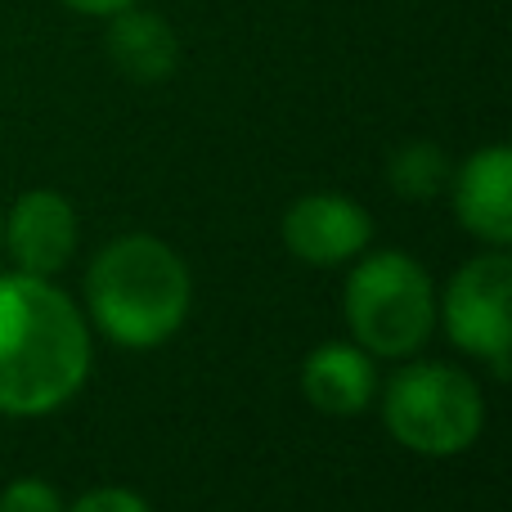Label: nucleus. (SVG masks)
Instances as JSON below:
<instances>
[{
  "label": "nucleus",
  "mask_w": 512,
  "mask_h": 512,
  "mask_svg": "<svg viewBox=\"0 0 512 512\" xmlns=\"http://www.w3.org/2000/svg\"><path fill=\"white\" fill-rule=\"evenodd\" d=\"M90 373V328L63 288L0 274V414L36 418L68 405Z\"/></svg>",
  "instance_id": "obj_1"
},
{
  "label": "nucleus",
  "mask_w": 512,
  "mask_h": 512,
  "mask_svg": "<svg viewBox=\"0 0 512 512\" xmlns=\"http://www.w3.org/2000/svg\"><path fill=\"white\" fill-rule=\"evenodd\" d=\"M194 283L176 252L153 234L108 243L86 270V310L108 342L153 351L189 319Z\"/></svg>",
  "instance_id": "obj_2"
},
{
  "label": "nucleus",
  "mask_w": 512,
  "mask_h": 512,
  "mask_svg": "<svg viewBox=\"0 0 512 512\" xmlns=\"http://www.w3.org/2000/svg\"><path fill=\"white\" fill-rule=\"evenodd\" d=\"M387 432L423 459H454L486 427V396L463 369L441 360L405 364L382 396Z\"/></svg>",
  "instance_id": "obj_3"
},
{
  "label": "nucleus",
  "mask_w": 512,
  "mask_h": 512,
  "mask_svg": "<svg viewBox=\"0 0 512 512\" xmlns=\"http://www.w3.org/2000/svg\"><path fill=\"white\" fill-rule=\"evenodd\" d=\"M346 324L369 355H414L436 328L432 274L405 252H373L346 279Z\"/></svg>",
  "instance_id": "obj_4"
},
{
  "label": "nucleus",
  "mask_w": 512,
  "mask_h": 512,
  "mask_svg": "<svg viewBox=\"0 0 512 512\" xmlns=\"http://www.w3.org/2000/svg\"><path fill=\"white\" fill-rule=\"evenodd\" d=\"M512 261L504 248L468 261L445 288V333L459 351L477 355L495 369V378H508V346H512Z\"/></svg>",
  "instance_id": "obj_5"
},
{
  "label": "nucleus",
  "mask_w": 512,
  "mask_h": 512,
  "mask_svg": "<svg viewBox=\"0 0 512 512\" xmlns=\"http://www.w3.org/2000/svg\"><path fill=\"white\" fill-rule=\"evenodd\" d=\"M373 239V216L346 194H306L283 212V243L310 265L355 261Z\"/></svg>",
  "instance_id": "obj_6"
},
{
  "label": "nucleus",
  "mask_w": 512,
  "mask_h": 512,
  "mask_svg": "<svg viewBox=\"0 0 512 512\" xmlns=\"http://www.w3.org/2000/svg\"><path fill=\"white\" fill-rule=\"evenodd\" d=\"M0 243L23 274L50 279L77 252V212L59 189H27L9 212V225H0Z\"/></svg>",
  "instance_id": "obj_7"
},
{
  "label": "nucleus",
  "mask_w": 512,
  "mask_h": 512,
  "mask_svg": "<svg viewBox=\"0 0 512 512\" xmlns=\"http://www.w3.org/2000/svg\"><path fill=\"white\" fill-rule=\"evenodd\" d=\"M454 212L463 230L486 239L490 248L512 243V149L490 144L477 149L454 171Z\"/></svg>",
  "instance_id": "obj_8"
},
{
  "label": "nucleus",
  "mask_w": 512,
  "mask_h": 512,
  "mask_svg": "<svg viewBox=\"0 0 512 512\" xmlns=\"http://www.w3.org/2000/svg\"><path fill=\"white\" fill-rule=\"evenodd\" d=\"M301 391L319 414L333 418H351L378 391V369H373V355L364 346L351 342H324L306 355L301 364Z\"/></svg>",
  "instance_id": "obj_9"
},
{
  "label": "nucleus",
  "mask_w": 512,
  "mask_h": 512,
  "mask_svg": "<svg viewBox=\"0 0 512 512\" xmlns=\"http://www.w3.org/2000/svg\"><path fill=\"white\" fill-rule=\"evenodd\" d=\"M108 59L126 72L131 81H167L180 68V36L162 14L140 5H126L108 18Z\"/></svg>",
  "instance_id": "obj_10"
},
{
  "label": "nucleus",
  "mask_w": 512,
  "mask_h": 512,
  "mask_svg": "<svg viewBox=\"0 0 512 512\" xmlns=\"http://www.w3.org/2000/svg\"><path fill=\"white\" fill-rule=\"evenodd\" d=\"M387 176H391V189H396L400 198H409V203H427V198H436L445 189V180H450V158H445V149L418 140V144L396 149Z\"/></svg>",
  "instance_id": "obj_11"
},
{
  "label": "nucleus",
  "mask_w": 512,
  "mask_h": 512,
  "mask_svg": "<svg viewBox=\"0 0 512 512\" xmlns=\"http://www.w3.org/2000/svg\"><path fill=\"white\" fill-rule=\"evenodd\" d=\"M0 512H63L59 490L41 477H18L0 495Z\"/></svg>",
  "instance_id": "obj_12"
},
{
  "label": "nucleus",
  "mask_w": 512,
  "mask_h": 512,
  "mask_svg": "<svg viewBox=\"0 0 512 512\" xmlns=\"http://www.w3.org/2000/svg\"><path fill=\"white\" fill-rule=\"evenodd\" d=\"M63 512H153L149 504H144L135 490H122V486H99L90 490V495H81L72 508Z\"/></svg>",
  "instance_id": "obj_13"
},
{
  "label": "nucleus",
  "mask_w": 512,
  "mask_h": 512,
  "mask_svg": "<svg viewBox=\"0 0 512 512\" xmlns=\"http://www.w3.org/2000/svg\"><path fill=\"white\" fill-rule=\"evenodd\" d=\"M63 5L77 9V14H86V18H113L117 9L135 5V0H63Z\"/></svg>",
  "instance_id": "obj_14"
},
{
  "label": "nucleus",
  "mask_w": 512,
  "mask_h": 512,
  "mask_svg": "<svg viewBox=\"0 0 512 512\" xmlns=\"http://www.w3.org/2000/svg\"><path fill=\"white\" fill-rule=\"evenodd\" d=\"M0 225H5V221H0Z\"/></svg>",
  "instance_id": "obj_15"
}]
</instances>
